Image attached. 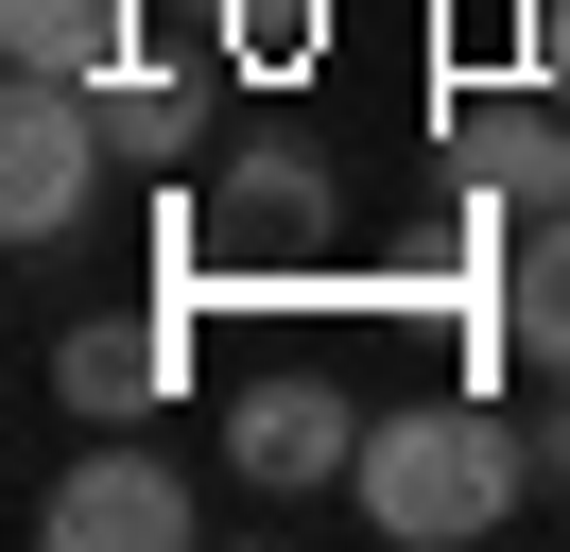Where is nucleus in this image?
Segmentation results:
<instances>
[{
    "instance_id": "nucleus-9",
    "label": "nucleus",
    "mask_w": 570,
    "mask_h": 552,
    "mask_svg": "<svg viewBox=\"0 0 570 552\" xmlns=\"http://www.w3.org/2000/svg\"><path fill=\"white\" fill-rule=\"evenodd\" d=\"M190 225H208V241H312V225H328V172H312V156H243V172H208Z\"/></svg>"
},
{
    "instance_id": "nucleus-6",
    "label": "nucleus",
    "mask_w": 570,
    "mask_h": 552,
    "mask_svg": "<svg viewBox=\"0 0 570 552\" xmlns=\"http://www.w3.org/2000/svg\"><path fill=\"white\" fill-rule=\"evenodd\" d=\"M52 379H70V414H105V432H121V414H156V397H174V328H156V310L70 328V345H52Z\"/></svg>"
},
{
    "instance_id": "nucleus-8",
    "label": "nucleus",
    "mask_w": 570,
    "mask_h": 552,
    "mask_svg": "<svg viewBox=\"0 0 570 552\" xmlns=\"http://www.w3.org/2000/svg\"><path fill=\"white\" fill-rule=\"evenodd\" d=\"M0 52H18V69H70V87H105V69L139 52V0H0Z\"/></svg>"
},
{
    "instance_id": "nucleus-10",
    "label": "nucleus",
    "mask_w": 570,
    "mask_h": 552,
    "mask_svg": "<svg viewBox=\"0 0 570 552\" xmlns=\"http://www.w3.org/2000/svg\"><path fill=\"white\" fill-rule=\"evenodd\" d=\"M105 138H121V156H190V69H139V52H121L105 69Z\"/></svg>"
},
{
    "instance_id": "nucleus-5",
    "label": "nucleus",
    "mask_w": 570,
    "mask_h": 552,
    "mask_svg": "<svg viewBox=\"0 0 570 552\" xmlns=\"http://www.w3.org/2000/svg\"><path fill=\"white\" fill-rule=\"evenodd\" d=\"M450 138H466V172H484L519 225H553V207H570V121H553V103H501V87H466V103H450Z\"/></svg>"
},
{
    "instance_id": "nucleus-3",
    "label": "nucleus",
    "mask_w": 570,
    "mask_h": 552,
    "mask_svg": "<svg viewBox=\"0 0 570 552\" xmlns=\"http://www.w3.org/2000/svg\"><path fill=\"white\" fill-rule=\"evenodd\" d=\"M225 448H243L259 501H312V483L363 466V397H346V379H259V397L225 414Z\"/></svg>"
},
{
    "instance_id": "nucleus-2",
    "label": "nucleus",
    "mask_w": 570,
    "mask_h": 552,
    "mask_svg": "<svg viewBox=\"0 0 570 552\" xmlns=\"http://www.w3.org/2000/svg\"><path fill=\"white\" fill-rule=\"evenodd\" d=\"M105 87H70V69H18V103H0V225L18 241H52V225H87V190H105Z\"/></svg>"
},
{
    "instance_id": "nucleus-1",
    "label": "nucleus",
    "mask_w": 570,
    "mask_h": 552,
    "mask_svg": "<svg viewBox=\"0 0 570 552\" xmlns=\"http://www.w3.org/2000/svg\"><path fill=\"white\" fill-rule=\"evenodd\" d=\"M519 466H535V432H501L484 397H397V414H363L346 501L381 518L397 552H466V535L519 518Z\"/></svg>"
},
{
    "instance_id": "nucleus-11",
    "label": "nucleus",
    "mask_w": 570,
    "mask_h": 552,
    "mask_svg": "<svg viewBox=\"0 0 570 552\" xmlns=\"http://www.w3.org/2000/svg\"><path fill=\"white\" fill-rule=\"evenodd\" d=\"M208 34L243 69H312V34H328V0H208Z\"/></svg>"
},
{
    "instance_id": "nucleus-4",
    "label": "nucleus",
    "mask_w": 570,
    "mask_h": 552,
    "mask_svg": "<svg viewBox=\"0 0 570 552\" xmlns=\"http://www.w3.org/2000/svg\"><path fill=\"white\" fill-rule=\"evenodd\" d=\"M190 518H208V501H190L156 448H87V466L52 483V535H70V552H174Z\"/></svg>"
},
{
    "instance_id": "nucleus-7",
    "label": "nucleus",
    "mask_w": 570,
    "mask_h": 552,
    "mask_svg": "<svg viewBox=\"0 0 570 552\" xmlns=\"http://www.w3.org/2000/svg\"><path fill=\"white\" fill-rule=\"evenodd\" d=\"M501 345H519V363L535 379H570V207H553V225H519V259H501Z\"/></svg>"
}]
</instances>
